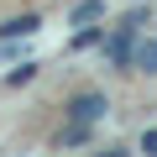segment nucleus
Here are the masks:
<instances>
[{
	"instance_id": "obj_1",
	"label": "nucleus",
	"mask_w": 157,
	"mask_h": 157,
	"mask_svg": "<svg viewBox=\"0 0 157 157\" xmlns=\"http://www.w3.org/2000/svg\"><path fill=\"white\" fill-rule=\"evenodd\" d=\"M63 115H68V121H89V126H100V121L110 115V94H105V89H73V94L63 100Z\"/></svg>"
},
{
	"instance_id": "obj_2",
	"label": "nucleus",
	"mask_w": 157,
	"mask_h": 157,
	"mask_svg": "<svg viewBox=\"0 0 157 157\" xmlns=\"http://www.w3.org/2000/svg\"><path fill=\"white\" fill-rule=\"evenodd\" d=\"M131 42H136V32L110 26V32L100 37V63H105V68H115V73H131Z\"/></svg>"
},
{
	"instance_id": "obj_3",
	"label": "nucleus",
	"mask_w": 157,
	"mask_h": 157,
	"mask_svg": "<svg viewBox=\"0 0 157 157\" xmlns=\"http://www.w3.org/2000/svg\"><path fill=\"white\" fill-rule=\"evenodd\" d=\"M131 73H147V78H157V37L136 32V42H131Z\"/></svg>"
},
{
	"instance_id": "obj_4",
	"label": "nucleus",
	"mask_w": 157,
	"mask_h": 157,
	"mask_svg": "<svg viewBox=\"0 0 157 157\" xmlns=\"http://www.w3.org/2000/svg\"><path fill=\"white\" fill-rule=\"evenodd\" d=\"M89 141H94V126H89V121H68V115H63V126H58V136H52L58 152H63V147H89Z\"/></svg>"
},
{
	"instance_id": "obj_5",
	"label": "nucleus",
	"mask_w": 157,
	"mask_h": 157,
	"mask_svg": "<svg viewBox=\"0 0 157 157\" xmlns=\"http://www.w3.org/2000/svg\"><path fill=\"white\" fill-rule=\"evenodd\" d=\"M42 32V11H16V16H6V21H0V37H37Z\"/></svg>"
},
{
	"instance_id": "obj_6",
	"label": "nucleus",
	"mask_w": 157,
	"mask_h": 157,
	"mask_svg": "<svg viewBox=\"0 0 157 157\" xmlns=\"http://www.w3.org/2000/svg\"><path fill=\"white\" fill-rule=\"evenodd\" d=\"M110 16V6H105V0H78V6H68V26H89V21H105Z\"/></svg>"
},
{
	"instance_id": "obj_7",
	"label": "nucleus",
	"mask_w": 157,
	"mask_h": 157,
	"mask_svg": "<svg viewBox=\"0 0 157 157\" xmlns=\"http://www.w3.org/2000/svg\"><path fill=\"white\" fill-rule=\"evenodd\" d=\"M37 73H42V63H37V58H21V63L6 73V89H26V84H37Z\"/></svg>"
},
{
	"instance_id": "obj_8",
	"label": "nucleus",
	"mask_w": 157,
	"mask_h": 157,
	"mask_svg": "<svg viewBox=\"0 0 157 157\" xmlns=\"http://www.w3.org/2000/svg\"><path fill=\"white\" fill-rule=\"evenodd\" d=\"M115 26H126V32H147V26H152V0H131V11H126Z\"/></svg>"
},
{
	"instance_id": "obj_9",
	"label": "nucleus",
	"mask_w": 157,
	"mask_h": 157,
	"mask_svg": "<svg viewBox=\"0 0 157 157\" xmlns=\"http://www.w3.org/2000/svg\"><path fill=\"white\" fill-rule=\"evenodd\" d=\"M100 37H105V26H100V21L78 26V32H73V42H68V52H89V47H100Z\"/></svg>"
},
{
	"instance_id": "obj_10",
	"label": "nucleus",
	"mask_w": 157,
	"mask_h": 157,
	"mask_svg": "<svg viewBox=\"0 0 157 157\" xmlns=\"http://www.w3.org/2000/svg\"><path fill=\"white\" fill-rule=\"evenodd\" d=\"M136 152H152V157H157V126H141V141H136Z\"/></svg>"
}]
</instances>
